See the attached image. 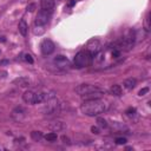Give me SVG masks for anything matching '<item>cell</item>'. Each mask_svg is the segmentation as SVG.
<instances>
[{
  "instance_id": "obj_1",
  "label": "cell",
  "mask_w": 151,
  "mask_h": 151,
  "mask_svg": "<svg viewBox=\"0 0 151 151\" xmlns=\"http://www.w3.org/2000/svg\"><path fill=\"white\" fill-rule=\"evenodd\" d=\"M107 110V104L105 100L100 98H93V99H86L80 105V111L88 117H97L101 113H104Z\"/></svg>"
},
{
  "instance_id": "obj_2",
  "label": "cell",
  "mask_w": 151,
  "mask_h": 151,
  "mask_svg": "<svg viewBox=\"0 0 151 151\" xmlns=\"http://www.w3.org/2000/svg\"><path fill=\"white\" fill-rule=\"evenodd\" d=\"M76 92L83 99H93V98H100L103 94V90L96 85L91 84H80L76 87Z\"/></svg>"
},
{
  "instance_id": "obj_3",
  "label": "cell",
  "mask_w": 151,
  "mask_h": 151,
  "mask_svg": "<svg viewBox=\"0 0 151 151\" xmlns=\"http://www.w3.org/2000/svg\"><path fill=\"white\" fill-rule=\"evenodd\" d=\"M44 106H42V113L51 116V114H55L59 112L60 110V104L58 98L54 96V93L52 92H45V97H44Z\"/></svg>"
},
{
  "instance_id": "obj_4",
  "label": "cell",
  "mask_w": 151,
  "mask_h": 151,
  "mask_svg": "<svg viewBox=\"0 0 151 151\" xmlns=\"http://www.w3.org/2000/svg\"><path fill=\"white\" fill-rule=\"evenodd\" d=\"M44 97H45V92H42V91L27 90L22 93V100L29 105H35V104L42 103Z\"/></svg>"
},
{
  "instance_id": "obj_5",
  "label": "cell",
  "mask_w": 151,
  "mask_h": 151,
  "mask_svg": "<svg viewBox=\"0 0 151 151\" xmlns=\"http://www.w3.org/2000/svg\"><path fill=\"white\" fill-rule=\"evenodd\" d=\"M92 58H93V55H92L87 50L79 51V52L76 54L74 59H73L74 66H77L78 68L86 67V66H88V65L92 63Z\"/></svg>"
},
{
  "instance_id": "obj_6",
  "label": "cell",
  "mask_w": 151,
  "mask_h": 151,
  "mask_svg": "<svg viewBox=\"0 0 151 151\" xmlns=\"http://www.w3.org/2000/svg\"><path fill=\"white\" fill-rule=\"evenodd\" d=\"M26 117H27V111L22 106H17L11 112V118L15 123H22L26 119Z\"/></svg>"
},
{
  "instance_id": "obj_7",
  "label": "cell",
  "mask_w": 151,
  "mask_h": 151,
  "mask_svg": "<svg viewBox=\"0 0 151 151\" xmlns=\"http://www.w3.org/2000/svg\"><path fill=\"white\" fill-rule=\"evenodd\" d=\"M50 18H51V12L45 11V9H40L35 17V21H34L35 26H38V27L45 26L50 21Z\"/></svg>"
},
{
  "instance_id": "obj_8",
  "label": "cell",
  "mask_w": 151,
  "mask_h": 151,
  "mask_svg": "<svg viewBox=\"0 0 151 151\" xmlns=\"http://www.w3.org/2000/svg\"><path fill=\"white\" fill-rule=\"evenodd\" d=\"M40 50H41V53H42L44 55H50V54H52V53L54 52L55 45H54V42H53L52 40L45 39V40L40 44Z\"/></svg>"
},
{
  "instance_id": "obj_9",
  "label": "cell",
  "mask_w": 151,
  "mask_h": 151,
  "mask_svg": "<svg viewBox=\"0 0 151 151\" xmlns=\"http://www.w3.org/2000/svg\"><path fill=\"white\" fill-rule=\"evenodd\" d=\"M134 32H132V31H130L124 38H123V40H122V47H124L125 50H130L132 46H133V44H134Z\"/></svg>"
},
{
  "instance_id": "obj_10",
  "label": "cell",
  "mask_w": 151,
  "mask_h": 151,
  "mask_svg": "<svg viewBox=\"0 0 151 151\" xmlns=\"http://www.w3.org/2000/svg\"><path fill=\"white\" fill-rule=\"evenodd\" d=\"M54 64H55L58 67H60V68H67V67L70 66L68 59H67L65 55H63V54H59V55H57V57L54 58Z\"/></svg>"
},
{
  "instance_id": "obj_11",
  "label": "cell",
  "mask_w": 151,
  "mask_h": 151,
  "mask_svg": "<svg viewBox=\"0 0 151 151\" xmlns=\"http://www.w3.org/2000/svg\"><path fill=\"white\" fill-rule=\"evenodd\" d=\"M48 129L53 132H59V131H63L66 129V124L61 120H54L48 124Z\"/></svg>"
},
{
  "instance_id": "obj_12",
  "label": "cell",
  "mask_w": 151,
  "mask_h": 151,
  "mask_svg": "<svg viewBox=\"0 0 151 151\" xmlns=\"http://www.w3.org/2000/svg\"><path fill=\"white\" fill-rule=\"evenodd\" d=\"M99 50H100V44H99V41L97 39H92V40L88 41V44H87V51L92 55L93 54H97Z\"/></svg>"
},
{
  "instance_id": "obj_13",
  "label": "cell",
  "mask_w": 151,
  "mask_h": 151,
  "mask_svg": "<svg viewBox=\"0 0 151 151\" xmlns=\"http://www.w3.org/2000/svg\"><path fill=\"white\" fill-rule=\"evenodd\" d=\"M13 83L17 86H19V87H29L31 86V80H29L28 77H19V78H15Z\"/></svg>"
},
{
  "instance_id": "obj_14",
  "label": "cell",
  "mask_w": 151,
  "mask_h": 151,
  "mask_svg": "<svg viewBox=\"0 0 151 151\" xmlns=\"http://www.w3.org/2000/svg\"><path fill=\"white\" fill-rule=\"evenodd\" d=\"M40 5H41V9L52 12L54 8V5H55V0H41Z\"/></svg>"
},
{
  "instance_id": "obj_15",
  "label": "cell",
  "mask_w": 151,
  "mask_h": 151,
  "mask_svg": "<svg viewBox=\"0 0 151 151\" xmlns=\"http://www.w3.org/2000/svg\"><path fill=\"white\" fill-rule=\"evenodd\" d=\"M18 29H19V32H20L21 35H24V37L27 35V32H28V25L26 24L25 20H20V21H19Z\"/></svg>"
},
{
  "instance_id": "obj_16",
  "label": "cell",
  "mask_w": 151,
  "mask_h": 151,
  "mask_svg": "<svg viewBox=\"0 0 151 151\" xmlns=\"http://www.w3.org/2000/svg\"><path fill=\"white\" fill-rule=\"evenodd\" d=\"M123 85H124V87H125L126 90H132V88L136 87V85H137V80H136L134 78H129V79L124 80Z\"/></svg>"
},
{
  "instance_id": "obj_17",
  "label": "cell",
  "mask_w": 151,
  "mask_h": 151,
  "mask_svg": "<svg viewBox=\"0 0 151 151\" xmlns=\"http://www.w3.org/2000/svg\"><path fill=\"white\" fill-rule=\"evenodd\" d=\"M122 87H120V85H117V84H114V85H112L111 87H110V93L112 94V96H116V97H119V96H122Z\"/></svg>"
},
{
  "instance_id": "obj_18",
  "label": "cell",
  "mask_w": 151,
  "mask_h": 151,
  "mask_svg": "<svg viewBox=\"0 0 151 151\" xmlns=\"http://www.w3.org/2000/svg\"><path fill=\"white\" fill-rule=\"evenodd\" d=\"M31 137H32V139H33V140L39 142L44 136H42V133H41L40 131H32V132H31Z\"/></svg>"
},
{
  "instance_id": "obj_19",
  "label": "cell",
  "mask_w": 151,
  "mask_h": 151,
  "mask_svg": "<svg viewBox=\"0 0 151 151\" xmlns=\"http://www.w3.org/2000/svg\"><path fill=\"white\" fill-rule=\"evenodd\" d=\"M45 138H46V140L47 142H54V140H57V138H58V136H57V133L55 132H50V133H47L46 136H45Z\"/></svg>"
},
{
  "instance_id": "obj_20",
  "label": "cell",
  "mask_w": 151,
  "mask_h": 151,
  "mask_svg": "<svg viewBox=\"0 0 151 151\" xmlns=\"http://www.w3.org/2000/svg\"><path fill=\"white\" fill-rule=\"evenodd\" d=\"M97 123H98V125H99L100 127H107V123H106V120L103 119V118H98Z\"/></svg>"
},
{
  "instance_id": "obj_21",
  "label": "cell",
  "mask_w": 151,
  "mask_h": 151,
  "mask_svg": "<svg viewBox=\"0 0 151 151\" xmlns=\"http://www.w3.org/2000/svg\"><path fill=\"white\" fill-rule=\"evenodd\" d=\"M125 142H126V139L125 138H122V137H119V138L116 139V143L117 144H125Z\"/></svg>"
},
{
  "instance_id": "obj_22",
  "label": "cell",
  "mask_w": 151,
  "mask_h": 151,
  "mask_svg": "<svg viewBox=\"0 0 151 151\" xmlns=\"http://www.w3.org/2000/svg\"><path fill=\"white\" fill-rule=\"evenodd\" d=\"M25 60L28 61L29 64H33V59H32V57L29 54H25Z\"/></svg>"
},
{
  "instance_id": "obj_23",
  "label": "cell",
  "mask_w": 151,
  "mask_h": 151,
  "mask_svg": "<svg viewBox=\"0 0 151 151\" xmlns=\"http://www.w3.org/2000/svg\"><path fill=\"white\" fill-rule=\"evenodd\" d=\"M147 91H149V88H147V87H145V88L140 90V91H139V96H144V94H145Z\"/></svg>"
},
{
  "instance_id": "obj_24",
  "label": "cell",
  "mask_w": 151,
  "mask_h": 151,
  "mask_svg": "<svg viewBox=\"0 0 151 151\" xmlns=\"http://www.w3.org/2000/svg\"><path fill=\"white\" fill-rule=\"evenodd\" d=\"M91 131H92L93 133H99V132H98V127H94V126L91 127Z\"/></svg>"
},
{
  "instance_id": "obj_25",
  "label": "cell",
  "mask_w": 151,
  "mask_h": 151,
  "mask_svg": "<svg viewBox=\"0 0 151 151\" xmlns=\"http://www.w3.org/2000/svg\"><path fill=\"white\" fill-rule=\"evenodd\" d=\"M35 7V5L34 4H32V5H29L28 7H27V11H33V8Z\"/></svg>"
}]
</instances>
